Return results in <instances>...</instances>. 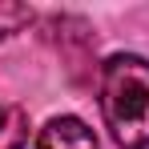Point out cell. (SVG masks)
Returning a JSON list of instances; mask_svg holds the SVG:
<instances>
[{
  "label": "cell",
  "instance_id": "cell-1",
  "mask_svg": "<svg viewBox=\"0 0 149 149\" xmlns=\"http://www.w3.org/2000/svg\"><path fill=\"white\" fill-rule=\"evenodd\" d=\"M101 117L121 149L149 145V61L117 52L101 65Z\"/></svg>",
  "mask_w": 149,
  "mask_h": 149
},
{
  "label": "cell",
  "instance_id": "cell-2",
  "mask_svg": "<svg viewBox=\"0 0 149 149\" xmlns=\"http://www.w3.org/2000/svg\"><path fill=\"white\" fill-rule=\"evenodd\" d=\"M36 149H101V145L81 117H52L36 133Z\"/></svg>",
  "mask_w": 149,
  "mask_h": 149
},
{
  "label": "cell",
  "instance_id": "cell-3",
  "mask_svg": "<svg viewBox=\"0 0 149 149\" xmlns=\"http://www.w3.org/2000/svg\"><path fill=\"white\" fill-rule=\"evenodd\" d=\"M28 145V113L20 105H0V149Z\"/></svg>",
  "mask_w": 149,
  "mask_h": 149
},
{
  "label": "cell",
  "instance_id": "cell-4",
  "mask_svg": "<svg viewBox=\"0 0 149 149\" xmlns=\"http://www.w3.org/2000/svg\"><path fill=\"white\" fill-rule=\"evenodd\" d=\"M32 24V8L28 4H16V0H0V40L16 36L20 28Z\"/></svg>",
  "mask_w": 149,
  "mask_h": 149
}]
</instances>
